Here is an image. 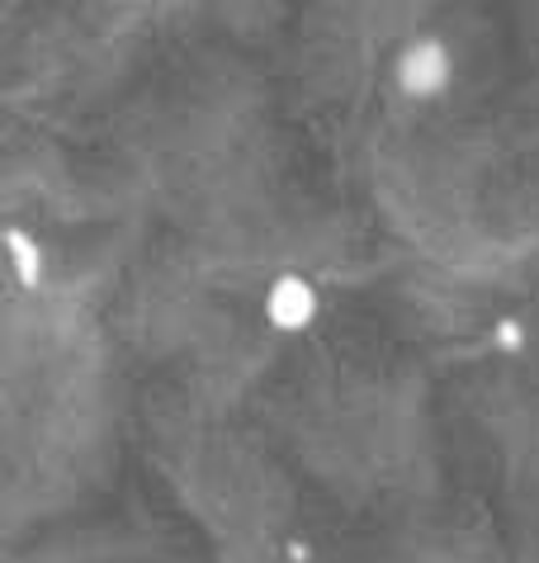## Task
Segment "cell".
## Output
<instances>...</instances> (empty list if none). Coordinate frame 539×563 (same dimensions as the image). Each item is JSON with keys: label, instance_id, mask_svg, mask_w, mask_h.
<instances>
[{"label": "cell", "instance_id": "7a4b0ae2", "mask_svg": "<svg viewBox=\"0 0 539 563\" xmlns=\"http://www.w3.org/2000/svg\"><path fill=\"white\" fill-rule=\"evenodd\" d=\"M265 322L275 327V332H304V327L317 322V308H322V299H317V285H308L304 275H279L275 285L265 289Z\"/></svg>", "mask_w": 539, "mask_h": 563}, {"label": "cell", "instance_id": "6da1fadb", "mask_svg": "<svg viewBox=\"0 0 539 563\" xmlns=\"http://www.w3.org/2000/svg\"><path fill=\"white\" fill-rule=\"evenodd\" d=\"M393 81H398L407 100H436V96H446V86L454 81V57L440 38H417L393 62Z\"/></svg>", "mask_w": 539, "mask_h": 563}]
</instances>
